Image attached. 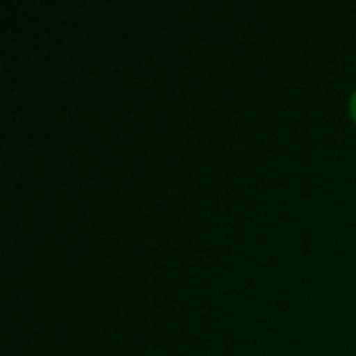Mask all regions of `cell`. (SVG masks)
<instances>
[{
  "instance_id": "cell-1",
  "label": "cell",
  "mask_w": 356,
  "mask_h": 356,
  "mask_svg": "<svg viewBox=\"0 0 356 356\" xmlns=\"http://www.w3.org/2000/svg\"><path fill=\"white\" fill-rule=\"evenodd\" d=\"M350 115H353V119H355L356 123V92L353 94V98H350Z\"/></svg>"
}]
</instances>
